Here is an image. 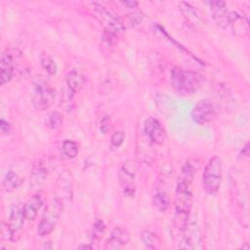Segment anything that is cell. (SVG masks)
<instances>
[{"label":"cell","instance_id":"obj_1","mask_svg":"<svg viewBox=\"0 0 250 250\" xmlns=\"http://www.w3.org/2000/svg\"><path fill=\"white\" fill-rule=\"evenodd\" d=\"M194 178V167L187 162L179 174L175 191V213L173 225L177 231L183 232L188 224V218L192 206L191 184Z\"/></svg>","mask_w":250,"mask_h":250},{"label":"cell","instance_id":"obj_2","mask_svg":"<svg viewBox=\"0 0 250 250\" xmlns=\"http://www.w3.org/2000/svg\"><path fill=\"white\" fill-rule=\"evenodd\" d=\"M201 73L180 66H175L170 71V85L179 95L187 96L195 93L203 83Z\"/></svg>","mask_w":250,"mask_h":250},{"label":"cell","instance_id":"obj_3","mask_svg":"<svg viewBox=\"0 0 250 250\" xmlns=\"http://www.w3.org/2000/svg\"><path fill=\"white\" fill-rule=\"evenodd\" d=\"M223 180V161L219 155L213 156L207 162L202 173V186L208 194H216Z\"/></svg>","mask_w":250,"mask_h":250},{"label":"cell","instance_id":"obj_4","mask_svg":"<svg viewBox=\"0 0 250 250\" xmlns=\"http://www.w3.org/2000/svg\"><path fill=\"white\" fill-rule=\"evenodd\" d=\"M63 209L62 200L60 197H54L45 208L41 221L38 224L37 233L39 236L49 235L56 228Z\"/></svg>","mask_w":250,"mask_h":250},{"label":"cell","instance_id":"obj_5","mask_svg":"<svg viewBox=\"0 0 250 250\" xmlns=\"http://www.w3.org/2000/svg\"><path fill=\"white\" fill-rule=\"evenodd\" d=\"M55 99V89L48 82L38 80L35 83L32 95V105L36 110H46L50 108Z\"/></svg>","mask_w":250,"mask_h":250},{"label":"cell","instance_id":"obj_6","mask_svg":"<svg viewBox=\"0 0 250 250\" xmlns=\"http://www.w3.org/2000/svg\"><path fill=\"white\" fill-rule=\"evenodd\" d=\"M90 5L98 20L104 25V29L110 30L116 34L124 32L125 25L120 18L100 3L91 2Z\"/></svg>","mask_w":250,"mask_h":250},{"label":"cell","instance_id":"obj_7","mask_svg":"<svg viewBox=\"0 0 250 250\" xmlns=\"http://www.w3.org/2000/svg\"><path fill=\"white\" fill-rule=\"evenodd\" d=\"M136 165L132 160L125 161L119 169L118 180L122 188L123 194L128 197H133L136 191Z\"/></svg>","mask_w":250,"mask_h":250},{"label":"cell","instance_id":"obj_8","mask_svg":"<svg viewBox=\"0 0 250 250\" xmlns=\"http://www.w3.org/2000/svg\"><path fill=\"white\" fill-rule=\"evenodd\" d=\"M217 115L216 105L208 99H203L199 101L191 109L190 116L192 120L199 124L205 125L210 123L215 119Z\"/></svg>","mask_w":250,"mask_h":250},{"label":"cell","instance_id":"obj_9","mask_svg":"<svg viewBox=\"0 0 250 250\" xmlns=\"http://www.w3.org/2000/svg\"><path fill=\"white\" fill-rule=\"evenodd\" d=\"M144 132L146 138L155 145H162L166 138V132L162 124L154 117H147L144 122Z\"/></svg>","mask_w":250,"mask_h":250},{"label":"cell","instance_id":"obj_10","mask_svg":"<svg viewBox=\"0 0 250 250\" xmlns=\"http://www.w3.org/2000/svg\"><path fill=\"white\" fill-rule=\"evenodd\" d=\"M207 5L216 24L221 28H227L229 25V11L227 4L224 1L212 0L208 1Z\"/></svg>","mask_w":250,"mask_h":250},{"label":"cell","instance_id":"obj_11","mask_svg":"<svg viewBox=\"0 0 250 250\" xmlns=\"http://www.w3.org/2000/svg\"><path fill=\"white\" fill-rule=\"evenodd\" d=\"M183 236L179 243V248L182 249H196L200 246V234L198 228L194 224H188Z\"/></svg>","mask_w":250,"mask_h":250},{"label":"cell","instance_id":"obj_12","mask_svg":"<svg viewBox=\"0 0 250 250\" xmlns=\"http://www.w3.org/2000/svg\"><path fill=\"white\" fill-rule=\"evenodd\" d=\"M130 234L128 230L120 226H116L111 229L110 236L106 240L104 249H120L128 244Z\"/></svg>","mask_w":250,"mask_h":250},{"label":"cell","instance_id":"obj_13","mask_svg":"<svg viewBox=\"0 0 250 250\" xmlns=\"http://www.w3.org/2000/svg\"><path fill=\"white\" fill-rule=\"evenodd\" d=\"M229 25L233 34L239 37L246 36L249 32V21L246 17L237 12H229Z\"/></svg>","mask_w":250,"mask_h":250},{"label":"cell","instance_id":"obj_14","mask_svg":"<svg viewBox=\"0 0 250 250\" xmlns=\"http://www.w3.org/2000/svg\"><path fill=\"white\" fill-rule=\"evenodd\" d=\"M43 205V198L41 194L35 193L33 194L23 205L22 211L26 220L32 221L36 218L38 211L41 209Z\"/></svg>","mask_w":250,"mask_h":250},{"label":"cell","instance_id":"obj_15","mask_svg":"<svg viewBox=\"0 0 250 250\" xmlns=\"http://www.w3.org/2000/svg\"><path fill=\"white\" fill-rule=\"evenodd\" d=\"M25 220L26 219L23 215L22 206L21 204L14 205L13 208L11 209L9 219H8V222H7L10 229H12L14 235L17 234L22 229Z\"/></svg>","mask_w":250,"mask_h":250},{"label":"cell","instance_id":"obj_16","mask_svg":"<svg viewBox=\"0 0 250 250\" xmlns=\"http://www.w3.org/2000/svg\"><path fill=\"white\" fill-rule=\"evenodd\" d=\"M65 81L69 93H71V95H74L83 88L86 83V77L79 70L72 69L66 74Z\"/></svg>","mask_w":250,"mask_h":250},{"label":"cell","instance_id":"obj_17","mask_svg":"<svg viewBox=\"0 0 250 250\" xmlns=\"http://www.w3.org/2000/svg\"><path fill=\"white\" fill-rule=\"evenodd\" d=\"M0 70H1V84L5 85L8 83L14 73V62L12 55L8 52H4L0 59Z\"/></svg>","mask_w":250,"mask_h":250},{"label":"cell","instance_id":"obj_18","mask_svg":"<svg viewBox=\"0 0 250 250\" xmlns=\"http://www.w3.org/2000/svg\"><path fill=\"white\" fill-rule=\"evenodd\" d=\"M179 8L182 12V14L184 15V17L187 19V21H188L191 24H200L202 23V18L199 14V12L193 7L191 6L189 3L187 2H181L179 4Z\"/></svg>","mask_w":250,"mask_h":250},{"label":"cell","instance_id":"obj_19","mask_svg":"<svg viewBox=\"0 0 250 250\" xmlns=\"http://www.w3.org/2000/svg\"><path fill=\"white\" fill-rule=\"evenodd\" d=\"M23 180L14 171L9 170L2 182V187L3 189L7 192H11L17 188H19L21 187V185L22 184Z\"/></svg>","mask_w":250,"mask_h":250},{"label":"cell","instance_id":"obj_20","mask_svg":"<svg viewBox=\"0 0 250 250\" xmlns=\"http://www.w3.org/2000/svg\"><path fill=\"white\" fill-rule=\"evenodd\" d=\"M47 170L42 164H35L30 172V186L33 188L40 187L46 180Z\"/></svg>","mask_w":250,"mask_h":250},{"label":"cell","instance_id":"obj_21","mask_svg":"<svg viewBox=\"0 0 250 250\" xmlns=\"http://www.w3.org/2000/svg\"><path fill=\"white\" fill-rule=\"evenodd\" d=\"M152 203L154 208L160 212V213H164L168 210L171 200L170 197L168 195V193L164 190H158L154 193L153 198H152Z\"/></svg>","mask_w":250,"mask_h":250},{"label":"cell","instance_id":"obj_22","mask_svg":"<svg viewBox=\"0 0 250 250\" xmlns=\"http://www.w3.org/2000/svg\"><path fill=\"white\" fill-rule=\"evenodd\" d=\"M58 183L60 188L62 189V192L65 194L64 196L68 199L71 198L72 195V180L71 174L68 171H62L58 179Z\"/></svg>","mask_w":250,"mask_h":250},{"label":"cell","instance_id":"obj_23","mask_svg":"<svg viewBox=\"0 0 250 250\" xmlns=\"http://www.w3.org/2000/svg\"><path fill=\"white\" fill-rule=\"evenodd\" d=\"M142 241L144 245L148 249H158L161 243V240L157 233L149 229H146L142 232Z\"/></svg>","mask_w":250,"mask_h":250},{"label":"cell","instance_id":"obj_24","mask_svg":"<svg viewBox=\"0 0 250 250\" xmlns=\"http://www.w3.org/2000/svg\"><path fill=\"white\" fill-rule=\"evenodd\" d=\"M45 126L51 130L59 129L63 122V114L58 110L49 112L45 117Z\"/></svg>","mask_w":250,"mask_h":250},{"label":"cell","instance_id":"obj_25","mask_svg":"<svg viewBox=\"0 0 250 250\" xmlns=\"http://www.w3.org/2000/svg\"><path fill=\"white\" fill-rule=\"evenodd\" d=\"M62 152L66 158H75L79 152L78 144L73 140H64L62 145Z\"/></svg>","mask_w":250,"mask_h":250},{"label":"cell","instance_id":"obj_26","mask_svg":"<svg viewBox=\"0 0 250 250\" xmlns=\"http://www.w3.org/2000/svg\"><path fill=\"white\" fill-rule=\"evenodd\" d=\"M40 62L41 64L43 66V68L50 74V75H55L58 71V65L56 63V62L49 56L46 54L41 55L40 58Z\"/></svg>","mask_w":250,"mask_h":250},{"label":"cell","instance_id":"obj_27","mask_svg":"<svg viewBox=\"0 0 250 250\" xmlns=\"http://www.w3.org/2000/svg\"><path fill=\"white\" fill-rule=\"evenodd\" d=\"M104 231H105V225L104 221L100 219L96 220L92 229V239L94 241H99L103 237Z\"/></svg>","mask_w":250,"mask_h":250},{"label":"cell","instance_id":"obj_28","mask_svg":"<svg viewBox=\"0 0 250 250\" xmlns=\"http://www.w3.org/2000/svg\"><path fill=\"white\" fill-rule=\"evenodd\" d=\"M117 35L118 34L110 31V30L104 29V33L102 35V41L107 47H112V46L115 45V43L117 41Z\"/></svg>","mask_w":250,"mask_h":250},{"label":"cell","instance_id":"obj_29","mask_svg":"<svg viewBox=\"0 0 250 250\" xmlns=\"http://www.w3.org/2000/svg\"><path fill=\"white\" fill-rule=\"evenodd\" d=\"M0 236L2 240H14L15 235L10 229L8 223H5L4 221L1 223V229H0Z\"/></svg>","mask_w":250,"mask_h":250},{"label":"cell","instance_id":"obj_30","mask_svg":"<svg viewBox=\"0 0 250 250\" xmlns=\"http://www.w3.org/2000/svg\"><path fill=\"white\" fill-rule=\"evenodd\" d=\"M125 139V134L123 131H116L111 135L110 144L113 147H119Z\"/></svg>","mask_w":250,"mask_h":250},{"label":"cell","instance_id":"obj_31","mask_svg":"<svg viewBox=\"0 0 250 250\" xmlns=\"http://www.w3.org/2000/svg\"><path fill=\"white\" fill-rule=\"evenodd\" d=\"M109 128H110L109 119H108V116H105V117L102 120V122H101V131H103L104 133H106Z\"/></svg>","mask_w":250,"mask_h":250},{"label":"cell","instance_id":"obj_32","mask_svg":"<svg viewBox=\"0 0 250 250\" xmlns=\"http://www.w3.org/2000/svg\"><path fill=\"white\" fill-rule=\"evenodd\" d=\"M0 130L2 134H7L10 131V124L4 119H1L0 121Z\"/></svg>","mask_w":250,"mask_h":250},{"label":"cell","instance_id":"obj_33","mask_svg":"<svg viewBox=\"0 0 250 250\" xmlns=\"http://www.w3.org/2000/svg\"><path fill=\"white\" fill-rule=\"evenodd\" d=\"M120 4L129 9H136L139 6V3L136 1H120Z\"/></svg>","mask_w":250,"mask_h":250},{"label":"cell","instance_id":"obj_34","mask_svg":"<svg viewBox=\"0 0 250 250\" xmlns=\"http://www.w3.org/2000/svg\"><path fill=\"white\" fill-rule=\"evenodd\" d=\"M93 246L92 245H88V244H81L77 247V249H92Z\"/></svg>","mask_w":250,"mask_h":250}]
</instances>
